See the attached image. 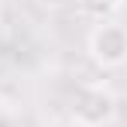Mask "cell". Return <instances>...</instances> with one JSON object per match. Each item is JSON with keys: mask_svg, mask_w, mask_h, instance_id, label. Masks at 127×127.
<instances>
[{"mask_svg": "<svg viewBox=\"0 0 127 127\" xmlns=\"http://www.w3.org/2000/svg\"><path fill=\"white\" fill-rule=\"evenodd\" d=\"M72 117L79 127H110L117 117V96L106 89V86L89 83L76 93L72 100Z\"/></svg>", "mask_w": 127, "mask_h": 127, "instance_id": "6da1fadb", "label": "cell"}, {"mask_svg": "<svg viewBox=\"0 0 127 127\" xmlns=\"http://www.w3.org/2000/svg\"><path fill=\"white\" fill-rule=\"evenodd\" d=\"M89 55L103 69H120L127 65V28L113 21H100L89 31Z\"/></svg>", "mask_w": 127, "mask_h": 127, "instance_id": "7a4b0ae2", "label": "cell"}, {"mask_svg": "<svg viewBox=\"0 0 127 127\" xmlns=\"http://www.w3.org/2000/svg\"><path fill=\"white\" fill-rule=\"evenodd\" d=\"M117 3L120 0H79V7H83L89 17H96V21H106V14H113Z\"/></svg>", "mask_w": 127, "mask_h": 127, "instance_id": "3957f363", "label": "cell"}, {"mask_svg": "<svg viewBox=\"0 0 127 127\" xmlns=\"http://www.w3.org/2000/svg\"><path fill=\"white\" fill-rule=\"evenodd\" d=\"M41 7H48V10H55V7H62V3H69V0H38Z\"/></svg>", "mask_w": 127, "mask_h": 127, "instance_id": "277c9868", "label": "cell"}, {"mask_svg": "<svg viewBox=\"0 0 127 127\" xmlns=\"http://www.w3.org/2000/svg\"><path fill=\"white\" fill-rule=\"evenodd\" d=\"M0 127H10V124H7V117H0Z\"/></svg>", "mask_w": 127, "mask_h": 127, "instance_id": "5b68a950", "label": "cell"}]
</instances>
